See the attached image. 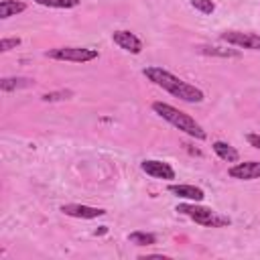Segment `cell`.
I'll list each match as a JSON object with an SVG mask.
<instances>
[{
  "label": "cell",
  "mask_w": 260,
  "mask_h": 260,
  "mask_svg": "<svg viewBox=\"0 0 260 260\" xmlns=\"http://www.w3.org/2000/svg\"><path fill=\"white\" fill-rule=\"evenodd\" d=\"M45 55L49 59H57V61L85 63V61H93L98 57V51L95 49H85V47H57V49H49Z\"/></svg>",
  "instance_id": "obj_4"
},
{
  "label": "cell",
  "mask_w": 260,
  "mask_h": 260,
  "mask_svg": "<svg viewBox=\"0 0 260 260\" xmlns=\"http://www.w3.org/2000/svg\"><path fill=\"white\" fill-rule=\"evenodd\" d=\"M128 242L134 246H152V244H156V236L150 232H130Z\"/></svg>",
  "instance_id": "obj_14"
},
{
  "label": "cell",
  "mask_w": 260,
  "mask_h": 260,
  "mask_svg": "<svg viewBox=\"0 0 260 260\" xmlns=\"http://www.w3.org/2000/svg\"><path fill=\"white\" fill-rule=\"evenodd\" d=\"M191 6L195 10H199L201 14H211L215 10V4L211 0H191Z\"/></svg>",
  "instance_id": "obj_18"
},
{
  "label": "cell",
  "mask_w": 260,
  "mask_h": 260,
  "mask_svg": "<svg viewBox=\"0 0 260 260\" xmlns=\"http://www.w3.org/2000/svg\"><path fill=\"white\" fill-rule=\"evenodd\" d=\"M152 110H154L162 120H167L169 124H173L177 130L189 134L191 138L205 140V136H207L205 130H203L201 124L195 122V118H191L189 114H185V112H181V110H177L175 106L165 104V102H154V104H152Z\"/></svg>",
  "instance_id": "obj_2"
},
{
  "label": "cell",
  "mask_w": 260,
  "mask_h": 260,
  "mask_svg": "<svg viewBox=\"0 0 260 260\" xmlns=\"http://www.w3.org/2000/svg\"><path fill=\"white\" fill-rule=\"evenodd\" d=\"M35 2L49 8H73L79 4V0H35Z\"/></svg>",
  "instance_id": "obj_17"
},
{
  "label": "cell",
  "mask_w": 260,
  "mask_h": 260,
  "mask_svg": "<svg viewBox=\"0 0 260 260\" xmlns=\"http://www.w3.org/2000/svg\"><path fill=\"white\" fill-rule=\"evenodd\" d=\"M140 169L152 177V179H175V171L169 162H162V160H142Z\"/></svg>",
  "instance_id": "obj_9"
},
{
  "label": "cell",
  "mask_w": 260,
  "mask_h": 260,
  "mask_svg": "<svg viewBox=\"0 0 260 260\" xmlns=\"http://www.w3.org/2000/svg\"><path fill=\"white\" fill-rule=\"evenodd\" d=\"M30 85H35V79H28V77H4V79H0L2 91L22 89V87H30Z\"/></svg>",
  "instance_id": "obj_13"
},
{
  "label": "cell",
  "mask_w": 260,
  "mask_h": 260,
  "mask_svg": "<svg viewBox=\"0 0 260 260\" xmlns=\"http://www.w3.org/2000/svg\"><path fill=\"white\" fill-rule=\"evenodd\" d=\"M142 73L148 77V81H152L154 85L162 87L165 91H169L171 95H175V98H179L183 102H189V104L203 102V91L199 87L183 81L181 77L173 75L171 71H167L162 67H146Z\"/></svg>",
  "instance_id": "obj_1"
},
{
  "label": "cell",
  "mask_w": 260,
  "mask_h": 260,
  "mask_svg": "<svg viewBox=\"0 0 260 260\" xmlns=\"http://www.w3.org/2000/svg\"><path fill=\"white\" fill-rule=\"evenodd\" d=\"M246 140H248L254 148H258V150H260V134H248V136H246Z\"/></svg>",
  "instance_id": "obj_20"
},
{
  "label": "cell",
  "mask_w": 260,
  "mask_h": 260,
  "mask_svg": "<svg viewBox=\"0 0 260 260\" xmlns=\"http://www.w3.org/2000/svg\"><path fill=\"white\" fill-rule=\"evenodd\" d=\"M41 98H43V102H61V100L73 98V91L71 89H57V91H47Z\"/></svg>",
  "instance_id": "obj_16"
},
{
  "label": "cell",
  "mask_w": 260,
  "mask_h": 260,
  "mask_svg": "<svg viewBox=\"0 0 260 260\" xmlns=\"http://www.w3.org/2000/svg\"><path fill=\"white\" fill-rule=\"evenodd\" d=\"M199 53L203 55H213V57H240V51L236 49H221V47H197Z\"/></svg>",
  "instance_id": "obj_15"
},
{
  "label": "cell",
  "mask_w": 260,
  "mask_h": 260,
  "mask_svg": "<svg viewBox=\"0 0 260 260\" xmlns=\"http://www.w3.org/2000/svg\"><path fill=\"white\" fill-rule=\"evenodd\" d=\"M106 232H108V228H106V225H102V228H100V230H95L93 234H95V236H102V234H106Z\"/></svg>",
  "instance_id": "obj_21"
},
{
  "label": "cell",
  "mask_w": 260,
  "mask_h": 260,
  "mask_svg": "<svg viewBox=\"0 0 260 260\" xmlns=\"http://www.w3.org/2000/svg\"><path fill=\"white\" fill-rule=\"evenodd\" d=\"M18 45H20V39H18V37H10V39L4 37V39L0 41V51L6 53V51H10V49H16Z\"/></svg>",
  "instance_id": "obj_19"
},
{
  "label": "cell",
  "mask_w": 260,
  "mask_h": 260,
  "mask_svg": "<svg viewBox=\"0 0 260 260\" xmlns=\"http://www.w3.org/2000/svg\"><path fill=\"white\" fill-rule=\"evenodd\" d=\"M26 10V4L24 2H18V0H2L0 2V18L6 20L10 16H16L18 12H24Z\"/></svg>",
  "instance_id": "obj_12"
},
{
  "label": "cell",
  "mask_w": 260,
  "mask_h": 260,
  "mask_svg": "<svg viewBox=\"0 0 260 260\" xmlns=\"http://www.w3.org/2000/svg\"><path fill=\"white\" fill-rule=\"evenodd\" d=\"M221 41L242 47V49H252V51H260V35L254 32H242V30H225L219 35Z\"/></svg>",
  "instance_id": "obj_5"
},
{
  "label": "cell",
  "mask_w": 260,
  "mask_h": 260,
  "mask_svg": "<svg viewBox=\"0 0 260 260\" xmlns=\"http://www.w3.org/2000/svg\"><path fill=\"white\" fill-rule=\"evenodd\" d=\"M175 211H179V213L191 217L195 223L205 225V228H223V225H230V217L219 215V213L213 211L211 207L195 205V201H193V203H179Z\"/></svg>",
  "instance_id": "obj_3"
},
{
  "label": "cell",
  "mask_w": 260,
  "mask_h": 260,
  "mask_svg": "<svg viewBox=\"0 0 260 260\" xmlns=\"http://www.w3.org/2000/svg\"><path fill=\"white\" fill-rule=\"evenodd\" d=\"M169 193H173L181 199H189V201H203V197H205L203 189H199L195 185H169Z\"/></svg>",
  "instance_id": "obj_10"
},
{
  "label": "cell",
  "mask_w": 260,
  "mask_h": 260,
  "mask_svg": "<svg viewBox=\"0 0 260 260\" xmlns=\"http://www.w3.org/2000/svg\"><path fill=\"white\" fill-rule=\"evenodd\" d=\"M112 41H114L120 49L132 53V55H138V53L142 51V41H140L134 32H130V30H116V32L112 35Z\"/></svg>",
  "instance_id": "obj_8"
},
{
  "label": "cell",
  "mask_w": 260,
  "mask_h": 260,
  "mask_svg": "<svg viewBox=\"0 0 260 260\" xmlns=\"http://www.w3.org/2000/svg\"><path fill=\"white\" fill-rule=\"evenodd\" d=\"M61 211L69 217H79V219H93L106 215V209L102 207H89V205H79V203H65L61 205Z\"/></svg>",
  "instance_id": "obj_6"
},
{
  "label": "cell",
  "mask_w": 260,
  "mask_h": 260,
  "mask_svg": "<svg viewBox=\"0 0 260 260\" xmlns=\"http://www.w3.org/2000/svg\"><path fill=\"white\" fill-rule=\"evenodd\" d=\"M228 175H230L232 179H240V181H252V179H260V162H258V160L238 162V165L230 167Z\"/></svg>",
  "instance_id": "obj_7"
},
{
  "label": "cell",
  "mask_w": 260,
  "mask_h": 260,
  "mask_svg": "<svg viewBox=\"0 0 260 260\" xmlns=\"http://www.w3.org/2000/svg\"><path fill=\"white\" fill-rule=\"evenodd\" d=\"M211 148H213V152H215L221 160H225V162H238V158H240L238 150H236L232 144H228V142L215 140V142L211 144Z\"/></svg>",
  "instance_id": "obj_11"
}]
</instances>
